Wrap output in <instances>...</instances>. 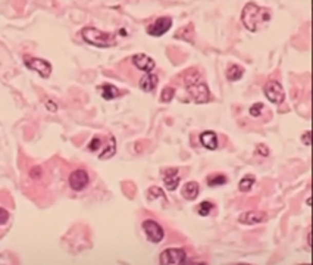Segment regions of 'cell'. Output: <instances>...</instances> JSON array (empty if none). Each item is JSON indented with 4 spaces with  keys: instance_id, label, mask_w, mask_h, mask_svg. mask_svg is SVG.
I'll use <instances>...</instances> for the list:
<instances>
[{
    "instance_id": "1",
    "label": "cell",
    "mask_w": 313,
    "mask_h": 265,
    "mask_svg": "<svg viewBox=\"0 0 313 265\" xmlns=\"http://www.w3.org/2000/svg\"><path fill=\"white\" fill-rule=\"evenodd\" d=\"M241 20L248 31H259L263 25L270 21V9L262 8L256 3H247L241 12Z\"/></svg>"
},
{
    "instance_id": "2",
    "label": "cell",
    "mask_w": 313,
    "mask_h": 265,
    "mask_svg": "<svg viewBox=\"0 0 313 265\" xmlns=\"http://www.w3.org/2000/svg\"><path fill=\"white\" fill-rule=\"evenodd\" d=\"M83 39L86 40L87 43L97 46V47H110L116 44V35H113L112 33H106L97 30L94 27H87L81 31Z\"/></svg>"
},
{
    "instance_id": "3",
    "label": "cell",
    "mask_w": 313,
    "mask_h": 265,
    "mask_svg": "<svg viewBox=\"0 0 313 265\" xmlns=\"http://www.w3.org/2000/svg\"><path fill=\"white\" fill-rule=\"evenodd\" d=\"M24 62L30 69H33L35 72H38L43 78H49L52 74V64L46 59L42 58H34V56L25 55L24 56Z\"/></svg>"
},
{
    "instance_id": "4",
    "label": "cell",
    "mask_w": 313,
    "mask_h": 265,
    "mask_svg": "<svg viewBox=\"0 0 313 265\" xmlns=\"http://www.w3.org/2000/svg\"><path fill=\"white\" fill-rule=\"evenodd\" d=\"M185 259H187V254L184 249L168 248L161 254L159 262H161V265H183Z\"/></svg>"
},
{
    "instance_id": "5",
    "label": "cell",
    "mask_w": 313,
    "mask_h": 265,
    "mask_svg": "<svg viewBox=\"0 0 313 265\" xmlns=\"http://www.w3.org/2000/svg\"><path fill=\"white\" fill-rule=\"evenodd\" d=\"M143 232L146 234V237L150 240L151 243H161L165 237V232H163L162 225L154 220H144L143 224Z\"/></svg>"
},
{
    "instance_id": "6",
    "label": "cell",
    "mask_w": 313,
    "mask_h": 265,
    "mask_svg": "<svg viewBox=\"0 0 313 265\" xmlns=\"http://www.w3.org/2000/svg\"><path fill=\"white\" fill-rule=\"evenodd\" d=\"M187 90L190 93V96L193 98L195 103H206L210 100V90L207 87V84L202 81H197V83H191V84H187Z\"/></svg>"
},
{
    "instance_id": "7",
    "label": "cell",
    "mask_w": 313,
    "mask_h": 265,
    "mask_svg": "<svg viewBox=\"0 0 313 265\" xmlns=\"http://www.w3.org/2000/svg\"><path fill=\"white\" fill-rule=\"evenodd\" d=\"M263 91H265L266 99L270 100L272 103H282L284 99H285L284 88H282V86H281L278 81H273V80L268 81L265 88H263Z\"/></svg>"
},
{
    "instance_id": "8",
    "label": "cell",
    "mask_w": 313,
    "mask_h": 265,
    "mask_svg": "<svg viewBox=\"0 0 313 265\" xmlns=\"http://www.w3.org/2000/svg\"><path fill=\"white\" fill-rule=\"evenodd\" d=\"M171 27H172V18L171 16H161V18H156V21L147 27V33L153 37H161L163 34L168 33Z\"/></svg>"
},
{
    "instance_id": "9",
    "label": "cell",
    "mask_w": 313,
    "mask_h": 265,
    "mask_svg": "<svg viewBox=\"0 0 313 265\" xmlns=\"http://www.w3.org/2000/svg\"><path fill=\"white\" fill-rule=\"evenodd\" d=\"M68 181H69V186H71L72 190L81 192V190H84L88 186L90 177H88V173H87L86 169H75V171L71 173Z\"/></svg>"
},
{
    "instance_id": "10",
    "label": "cell",
    "mask_w": 313,
    "mask_h": 265,
    "mask_svg": "<svg viewBox=\"0 0 313 265\" xmlns=\"http://www.w3.org/2000/svg\"><path fill=\"white\" fill-rule=\"evenodd\" d=\"M131 62H132V65L137 66V69L144 71L146 74H149V72H151V71L156 68L154 59L150 58V56L144 55V53H137V55H134L131 58Z\"/></svg>"
},
{
    "instance_id": "11",
    "label": "cell",
    "mask_w": 313,
    "mask_h": 265,
    "mask_svg": "<svg viewBox=\"0 0 313 265\" xmlns=\"http://www.w3.org/2000/svg\"><path fill=\"white\" fill-rule=\"evenodd\" d=\"M162 178L166 188L173 192L180 184V169L178 168H166L162 171Z\"/></svg>"
},
{
    "instance_id": "12",
    "label": "cell",
    "mask_w": 313,
    "mask_h": 265,
    "mask_svg": "<svg viewBox=\"0 0 313 265\" xmlns=\"http://www.w3.org/2000/svg\"><path fill=\"white\" fill-rule=\"evenodd\" d=\"M266 218H268V215L263 211H247V212L240 215V220L238 221L241 224H246V225H255V224H259V222L266 221Z\"/></svg>"
},
{
    "instance_id": "13",
    "label": "cell",
    "mask_w": 313,
    "mask_h": 265,
    "mask_svg": "<svg viewBox=\"0 0 313 265\" xmlns=\"http://www.w3.org/2000/svg\"><path fill=\"white\" fill-rule=\"evenodd\" d=\"M200 143L203 147L209 149V150H215L219 146V140H218V134L215 131H203L200 134Z\"/></svg>"
},
{
    "instance_id": "14",
    "label": "cell",
    "mask_w": 313,
    "mask_h": 265,
    "mask_svg": "<svg viewBox=\"0 0 313 265\" xmlns=\"http://www.w3.org/2000/svg\"><path fill=\"white\" fill-rule=\"evenodd\" d=\"M199 192H200V187H199V183H195V181H188L181 188V195L187 200H194L199 196Z\"/></svg>"
},
{
    "instance_id": "15",
    "label": "cell",
    "mask_w": 313,
    "mask_h": 265,
    "mask_svg": "<svg viewBox=\"0 0 313 265\" xmlns=\"http://www.w3.org/2000/svg\"><path fill=\"white\" fill-rule=\"evenodd\" d=\"M158 83H159V78H158L156 74H151V72L144 74V75L140 78V81H139L140 87L143 88L144 91H153V90L156 88V86H158Z\"/></svg>"
},
{
    "instance_id": "16",
    "label": "cell",
    "mask_w": 313,
    "mask_h": 265,
    "mask_svg": "<svg viewBox=\"0 0 313 265\" xmlns=\"http://www.w3.org/2000/svg\"><path fill=\"white\" fill-rule=\"evenodd\" d=\"M99 91H100V94H102V98L105 100H113L115 98H118L119 96V90L116 86H113V84H103V86H100L99 87Z\"/></svg>"
},
{
    "instance_id": "17",
    "label": "cell",
    "mask_w": 313,
    "mask_h": 265,
    "mask_svg": "<svg viewBox=\"0 0 313 265\" xmlns=\"http://www.w3.org/2000/svg\"><path fill=\"white\" fill-rule=\"evenodd\" d=\"M244 75V68L237 64H232L231 66H228L227 69V78L229 81H238L240 78Z\"/></svg>"
},
{
    "instance_id": "18",
    "label": "cell",
    "mask_w": 313,
    "mask_h": 265,
    "mask_svg": "<svg viewBox=\"0 0 313 265\" xmlns=\"http://www.w3.org/2000/svg\"><path fill=\"white\" fill-rule=\"evenodd\" d=\"M115 154H116V140H115V137H109V143L106 144V147L102 150V154L99 156H100V159H108V158H112Z\"/></svg>"
},
{
    "instance_id": "19",
    "label": "cell",
    "mask_w": 313,
    "mask_h": 265,
    "mask_svg": "<svg viewBox=\"0 0 313 265\" xmlns=\"http://www.w3.org/2000/svg\"><path fill=\"white\" fill-rule=\"evenodd\" d=\"M207 184L209 186H212V187H215V186H222V184H225L228 181L227 176H224V174H219V173H213V174H210V176H207Z\"/></svg>"
},
{
    "instance_id": "20",
    "label": "cell",
    "mask_w": 313,
    "mask_h": 265,
    "mask_svg": "<svg viewBox=\"0 0 313 265\" xmlns=\"http://www.w3.org/2000/svg\"><path fill=\"white\" fill-rule=\"evenodd\" d=\"M255 183H256V178H255L253 176H250V174H247V176H244L243 178H241V180H240L238 188H240L241 192L247 193V192H250L251 187L255 186Z\"/></svg>"
},
{
    "instance_id": "21",
    "label": "cell",
    "mask_w": 313,
    "mask_h": 265,
    "mask_svg": "<svg viewBox=\"0 0 313 265\" xmlns=\"http://www.w3.org/2000/svg\"><path fill=\"white\" fill-rule=\"evenodd\" d=\"M213 208H215L213 202H210V200H203V202H200L199 206H197V214L202 215V217H207V215L213 211Z\"/></svg>"
},
{
    "instance_id": "22",
    "label": "cell",
    "mask_w": 313,
    "mask_h": 265,
    "mask_svg": "<svg viewBox=\"0 0 313 265\" xmlns=\"http://www.w3.org/2000/svg\"><path fill=\"white\" fill-rule=\"evenodd\" d=\"M175 96V88L171 87V86H166L163 87L162 93H161V99L162 102H171Z\"/></svg>"
},
{
    "instance_id": "23",
    "label": "cell",
    "mask_w": 313,
    "mask_h": 265,
    "mask_svg": "<svg viewBox=\"0 0 313 265\" xmlns=\"http://www.w3.org/2000/svg\"><path fill=\"white\" fill-rule=\"evenodd\" d=\"M250 115L251 117H255V118H258V117H260L263 112H265V105L263 103H260V102H258V103H255V105H251L250 106Z\"/></svg>"
},
{
    "instance_id": "24",
    "label": "cell",
    "mask_w": 313,
    "mask_h": 265,
    "mask_svg": "<svg viewBox=\"0 0 313 265\" xmlns=\"http://www.w3.org/2000/svg\"><path fill=\"white\" fill-rule=\"evenodd\" d=\"M149 195H151L150 198H163L165 196V193H163L162 188L159 187H150L149 188Z\"/></svg>"
},
{
    "instance_id": "25",
    "label": "cell",
    "mask_w": 313,
    "mask_h": 265,
    "mask_svg": "<svg viewBox=\"0 0 313 265\" xmlns=\"http://www.w3.org/2000/svg\"><path fill=\"white\" fill-rule=\"evenodd\" d=\"M9 221V212L3 208H0V225H5Z\"/></svg>"
},
{
    "instance_id": "26",
    "label": "cell",
    "mask_w": 313,
    "mask_h": 265,
    "mask_svg": "<svg viewBox=\"0 0 313 265\" xmlns=\"http://www.w3.org/2000/svg\"><path fill=\"white\" fill-rule=\"evenodd\" d=\"M44 106L49 109V112H56V110H57V105L54 103L53 100H50V99L44 100Z\"/></svg>"
},
{
    "instance_id": "27",
    "label": "cell",
    "mask_w": 313,
    "mask_h": 265,
    "mask_svg": "<svg viewBox=\"0 0 313 265\" xmlns=\"http://www.w3.org/2000/svg\"><path fill=\"white\" fill-rule=\"evenodd\" d=\"M256 152L262 155V156H268V155H269V149H268V146H265V144H258Z\"/></svg>"
},
{
    "instance_id": "28",
    "label": "cell",
    "mask_w": 313,
    "mask_h": 265,
    "mask_svg": "<svg viewBox=\"0 0 313 265\" xmlns=\"http://www.w3.org/2000/svg\"><path fill=\"white\" fill-rule=\"evenodd\" d=\"M100 144H102V140L99 137H94L88 147H90V150H97L99 147H100Z\"/></svg>"
},
{
    "instance_id": "29",
    "label": "cell",
    "mask_w": 313,
    "mask_h": 265,
    "mask_svg": "<svg viewBox=\"0 0 313 265\" xmlns=\"http://www.w3.org/2000/svg\"><path fill=\"white\" fill-rule=\"evenodd\" d=\"M302 142L304 144H306V146H310V131H309V130H307V131L303 132Z\"/></svg>"
},
{
    "instance_id": "30",
    "label": "cell",
    "mask_w": 313,
    "mask_h": 265,
    "mask_svg": "<svg viewBox=\"0 0 313 265\" xmlns=\"http://www.w3.org/2000/svg\"><path fill=\"white\" fill-rule=\"evenodd\" d=\"M42 174H43V173H42V168H40V166H34L33 169H31V173H30V176L33 177V178H38Z\"/></svg>"
},
{
    "instance_id": "31",
    "label": "cell",
    "mask_w": 313,
    "mask_h": 265,
    "mask_svg": "<svg viewBox=\"0 0 313 265\" xmlns=\"http://www.w3.org/2000/svg\"><path fill=\"white\" fill-rule=\"evenodd\" d=\"M183 265H205L203 262H195L193 259H185Z\"/></svg>"
},
{
    "instance_id": "32",
    "label": "cell",
    "mask_w": 313,
    "mask_h": 265,
    "mask_svg": "<svg viewBox=\"0 0 313 265\" xmlns=\"http://www.w3.org/2000/svg\"><path fill=\"white\" fill-rule=\"evenodd\" d=\"M236 265H250V264H236Z\"/></svg>"
}]
</instances>
